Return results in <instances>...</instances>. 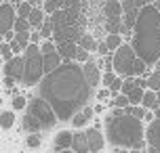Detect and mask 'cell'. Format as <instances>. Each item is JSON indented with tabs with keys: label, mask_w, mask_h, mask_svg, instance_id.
Segmentation results:
<instances>
[{
	"label": "cell",
	"mask_w": 160,
	"mask_h": 153,
	"mask_svg": "<svg viewBox=\"0 0 160 153\" xmlns=\"http://www.w3.org/2000/svg\"><path fill=\"white\" fill-rule=\"evenodd\" d=\"M4 76L13 80H23V57H13L4 63Z\"/></svg>",
	"instance_id": "8fae6325"
},
{
	"label": "cell",
	"mask_w": 160,
	"mask_h": 153,
	"mask_svg": "<svg viewBox=\"0 0 160 153\" xmlns=\"http://www.w3.org/2000/svg\"><path fill=\"white\" fill-rule=\"evenodd\" d=\"M40 143H42V134H40V132H36V134H28V138H25V145L30 147V149H38Z\"/></svg>",
	"instance_id": "4dcf8cb0"
},
{
	"label": "cell",
	"mask_w": 160,
	"mask_h": 153,
	"mask_svg": "<svg viewBox=\"0 0 160 153\" xmlns=\"http://www.w3.org/2000/svg\"><path fill=\"white\" fill-rule=\"evenodd\" d=\"M156 67H158V72H160V61H158V63H156Z\"/></svg>",
	"instance_id": "bcb514c9"
},
{
	"label": "cell",
	"mask_w": 160,
	"mask_h": 153,
	"mask_svg": "<svg viewBox=\"0 0 160 153\" xmlns=\"http://www.w3.org/2000/svg\"><path fill=\"white\" fill-rule=\"evenodd\" d=\"M143 92H145L143 88H133V90L127 95L128 105H131V107H139V105H141V99H143Z\"/></svg>",
	"instance_id": "484cf974"
},
{
	"label": "cell",
	"mask_w": 160,
	"mask_h": 153,
	"mask_svg": "<svg viewBox=\"0 0 160 153\" xmlns=\"http://www.w3.org/2000/svg\"><path fill=\"white\" fill-rule=\"evenodd\" d=\"M141 107H143L145 111H150V109H158V97H156V92L154 90H145L143 92V99H141Z\"/></svg>",
	"instance_id": "44dd1931"
},
{
	"label": "cell",
	"mask_w": 160,
	"mask_h": 153,
	"mask_svg": "<svg viewBox=\"0 0 160 153\" xmlns=\"http://www.w3.org/2000/svg\"><path fill=\"white\" fill-rule=\"evenodd\" d=\"M97 97H99V99H108V97H110V90H101Z\"/></svg>",
	"instance_id": "ab89813d"
},
{
	"label": "cell",
	"mask_w": 160,
	"mask_h": 153,
	"mask_svg": "<svg viewBox=\"0 0 160 153\" xmlns=\"http://www.w3.org/2000/svg\"><path fill=\"white\" fill-rule=\"evenodd\" d=\"M112 105H114V109H127L128 107V99L124 97V95H116V97H112Z\"/></svg>",
	"instance_id": "d6a6232c"
},
{
	"label": "cell",
	"mask_w": 160,
	"mask_h": 153,
	"mask_svg": "<svg viewBox=\"0 0 160 153\" xmlns=\"http://www.w3.org/2000/svg\"><path fill=\"white\" fill-rule=\"evenodd\" d=\"M57 153H74L72 149H65V151H57Z\"/></svg>",
	"instance_id": "b9f144b4"
},
{
	"label": "cell",
	"mask_w": 160,
	"mask_h": 153,
	"mask_svg": "<svg viewBox=\"0 0 160 153\" xmlns=\"http://www.w3.org/2000/svg\"><path fill=\"white\" fill-rule=\"evenodd\" d=\"M13 124H15V111H13V109L0 111V128L2 130H11Z\"/></svg>",
	"instance_id": "7402d4cb"
},
{
	"label": "cell",
	"mask_w": 160,
	"mask_h": 153,
	"mask_svg": "<svg viewBox=\"0 0 160 153\" xmlns=\"http://www.w3.org/2000/svg\"><path fill=\"white\" fill-rule=\"evenodd\" d=\"M145 72H148V65H145L141 59H137V61H135V67H133V78H143Z\"/></svg>",
	"instance_id": "1f68e13d"
},
{
	"label": "cell",
	"mask_w": 160,
	"mask_h": 153,
	"mask_svg": "<svg viewBox=\"0 0 160 153\" xmlns=\"http://www.w3.org/2000/svg\"><path fill=\"white\" fill-rule=\"evenodd\" d=\"M93 113H95V109H93V107H88V105L82 109V111H78V113L72 118L74 128H84V126H87V122L93 118Z\"/></svg>",
	"instance_id": "2e32d148"
},
{
	"label": "cell",
	"mask_w": 160,
	"mask_h": 153,
	"mask_svg": "<svg viewBox=\"0 0 160 153\" xmlns=\"http://www.w3.org/2000/svg\"><path fill=\"white\" fill-rule=\"evenodd\" d=\"M0 4H2V2H0Z\"/></svg>",
	"instance_id": "c3c4849f"
},
{
	"label": "cell",
	"mask_w": 160,
	"mask_h": 153,
	"mask_svg": "<svg viewBox=\"0 0 160 153\" xmlns=\"http://www.w3.org/2000/svg\"><path fill=\"white\" fill-rule=\"evenodd\" d=\"M116 153H131V151H127V149H118Z\"/></svg>",
	"instance_id": "7bdbcfd3"
},
{
	"label": "cell",
	"mask_w": 160,
	"mask_h": 153,
	"mask_svg": "<svg viewBox=\"0 0 160 153\" xmlns=\"http://www.w3.org/2000/svg\"><path fill=\"white\" fill-rule=\"evenodd\" d=\"M61 57L57 55V53H51V55H44L42 57V67H44V76H48V73H53L55 69H59L61 67Z\"/></svg>",
	"instance_id": "9a60e30c"
},
{
	"label": "cell",
	"mask_w": 160,
	"mask_h": 153,
	"mask_svg": "<svg viewBox=\"0 0 160 153\" xmlns=\"http://www.w3.org/2000/svg\"><path fill=\"white\" fill-rule=\"evenodd\" d=\"M15 42H17V46H19L21 50H25L28 46H30V32L15 34Z\"/></svg>",
	"instance_id": "f546056e"
},
{
	"label": "cell",
	"mask_w": 160,
	"mask_h": 153,
	"mask_svg": "<svg viewBox=\"0 0 160 153\" xmlns=\"http://www.w3.org/2000/svg\"><path fill=\"white\" fill-rule=\"evenodd\" d=\"M82 73H84V78H87V84L91 88H97L99 84H101V78H103V73H101V67L97 63L95 59H88L87 63L82 65Z\"/></svg>",
	"instance_id": "9c48e42d"
},
{
	"label": "cell",
	"mask_w": 160,
	"mask_h": 153,
	"mask_svg": "<svg viewBox=\"0 0 160 153\" xmlns=\"http://www.w3.org/2000/svg\"><path fill=\"white\" fill-rule=\"evenodd\" d=\"M78 44V49H84L87 53H93V50H97V42L93 36H88V34H82L80 36V40L76 42Z\"/></svg>",
	"instance_id": "cb8c5ba5"
},
{
	"label": "cell",
	"mask_w": 160,
	"mask_h": 153,
	"mask_svg": "<svg viewBox=\"0 0 160 153\" xmlns=\"http://www.w3.org/2000/svg\"><path fill=\"white\" fill-rule=\"evenodd\" d=\"M154 7H156V8H158V11H160V2H154Z\"/></svg>",
	"instance_id": "ee69618b"
},
{
	"label": "cell",
	"mask_w": 160,
	"mask_h": 153,
	"mask_svg": "<svg viewBox=\"0 0 160 153\" xmlns=\"http://www.w3.org/2000/svg\"><path fill=\"white\" fill-rule=\"evenodd\" d=\"M148 4V0H127L122 2V23L128 32L135 27L137 23V17H139V11Z\"/></svg>",
	"instance_id": "52a82bcc"
},
{
	"label": "cell",
	"mask_w": 160,
	"mask_h": 153,
	"mask_svg": "<svg viewBox=\"0 0 160 153\" xmlns=\"http://www.w3.org/2000/svg\"><path fill=\"white\" fill-rule=\"evenodd\" d=\"M38 49H40V55L44 57V55H51V53H57V44L53 40H42L38 44Z\"/></svg>",
	"instance_id": "4316f807"
},
{
	"label": "cell",
	"mask_w": 160,
	"mask_h": 153,
	"mask_svg": "<svg viewBox=\"0 0 160 153\" xmlns=\"http://www.w3.org/2000/svg\"><path fill=\"white\" fill-rule=\"evenodd\" d=\"M84 137H87V145H88V153H101L105 145L103 132H99L97 128H87L84 130Z\"/></svg>",
	"instance_id": "30bf717a"
},
{
	"label": "cell",
	"mask_w": 160,
	"mask_h": 153,
	"mask_svg": "<svg viewBox=\"0 0 160 153\" xmlns=\"http://www.w3.org/2000/svg\"><path fill=\"white\" fill-rule=\"evenodd\" d=\"M114 78H116V76H114V72H110V73H103V78H101V82H103L105 86L110 88V84L114 82Z\"/></svg>",
	"instance_id": "74e56055"
},
{
	"label": "cell",
	"mask_w": 160,
	"mask_h": 153,
	"mask_svg": "<svg viewBox=\"0 0 160 153\" xmlns=\"http://www.w3.org/2000/svg\"><path fill=\"white\" fill-rule=\"evenodd\" d=\"M131 49L148 67L160 61V11L154 7V2H148L139 11Z\"/></svg>",
	"instance_id": "7a4b0ae2"
},
{
	"label": "cell",
	"mask_w": 160,
	"mask_h": 153,
	"mask_svg": "<svg viewBox=\"0 0 160 153\" xmlns=\"http://www.w3.org/2000/svg\"><path fill=\"white\" fill-rule=\"evenodd\" d=\"M28 107V101H25V97H21V95H15L13 97V111H21V109H25Z\"/></svg>",
	"instance_id": "836d02e7"
},
{
	"label": "cell",
	"mask_w": 160,
	"mask_h": 153,
	"mask_svg": "<svg viewBox=\"0 0 160 153\" xmlns=\"http://www.w3.org/2000/svg\"><path fill=\"white\" fill-rule=\"evenodd\" d=\"M15 19H17L15 4H11V2H2V4H0V36H4L7 32L13 30Z\"/></svg>",
	"instance_id": "ba28073f"
},
{
	"label": "cell",
	"mask_w": 160,
	"mask_h": 153,
	"mask_svg": "<svg viewBox=\"0 0 160 153\" xmlns=\"http://www.w3.org/2000/svg\"><path fill=\"white\" fill-rule=\"evenodd\" d=\"M72 137H74V132H68V130L57 132V137H55V151L72 149Z\"/></svg>",
	"instance_id": "e0dca14e"
},
{
	"label": "cell",
	"mask_w": 160,
	"mask_h": 153,
	"mask_svg": "<svg viewBox=\"0 0 160 153\" xmlns=\"http://www.w3.org/2000/svg\"><path fill=\"white\" fill-rule=\"evenodd\" d=\"M72 151L74 153H88V145H87V137H84V132H74V137H72Z\"/></svg>",
	"instance_id": "d6986e66"
},
{
	"label": "cell",
	"mask_w": 160,
	"mask_h": 153,
	"mask_svg": "<svg viewBox=\"0 0 160 153\" xmlns=\"http://www.w3.org/2000/svg\"><path fill=\"white\" fill-rule=\"evenodd\" d=\"M30 21L28 19H15V25H13V32L15 34H23V32H30Z\"/></svg>",
	"instance_id": "f1b7e54d"
},
{
	"label": "cell",
	"mask_w": 160,
	"mask_h": 153,
	"mask_svg": "<svg viewBox=\"0 0 160 153\" xmlns=\"http://www.w3.org/2000/svg\"><path fill=\"white\" fill-rule=\"evenodd\" d=\"M103 15H105V21L122 19V2H116V0L103 2Z\"/></svg>",
	"instance_id": "5bb4252c"
},
{
	"label": "cell",
	"mask_w": 160,
	"mask_h": 153,
	"mask_svg": "<svg viewBox=\"0 0 160 153\" xmlns=\"http://www.w3.org/2000/svg\"><path fill=\"white\" fill-rule=\"evenodd\" d=\"M88 59H91V53H87L84 49H78V53H76V61H78V65H80V63L84 65Z\"/></svg>",
	"instance_id": "d590c367"
},
{
	"label": "cell",
	"mask_w": 160,
	"mask_h": 153,
	"mask_svg": "<svg viewBox=\"0 0 160 153\" xmlns=\"http://www.w3.org/2000/svg\"><path fill=\"white\" fill-rule=\"evenodd\" d=\"M103 42H105V46H108V50H110L112 55L122 46V44H124V42H122V36H118V34H108Z\"/></svg>",
	"instance_id": "603a6c76"
},
{
	"label": "cell",
	"mask_w": 160,
	"mask_h": 153,
	"mask_svg": "<svg viewBox=\"0 0 160 153\" xmlns=\"http://www.w3.org/2000/svg\"><path fill=\"white\" fill-rule=\"evenodd\" d=\"M76 53H78V44L76 42H61V44H57V55L61 57L63 63H74L76 61Z\"/></svg>",
	"instance_id": "4fadbf2b"
},
{
	"label": "cell",
	"mask_w": 160,
	"mask_h": 153,
	"mask_svg": "<svg viewBox=\"0 0 160 153\" xmlns=\"http://www.w3.org/2000/svg\"><path fill=\"white\" fill-rule=\"evenodd\" d=\"M44 11H42V4H36L34 2V11L30 13V17H28V21H30V27H34V30H40V25H42V21H44Z\"/></svg>",
	"instance_id": "ac0fdd59"
},
{
	"label": "cell",
	"mask_w": 160,
	"mask_h": 153,
	"mask_svg": "<svg viewBox=\"0 0 160 153\" xmlns=\"http://www.w3.org/2000/svg\"><path fill=\"white\" fill-rule=\"evenodd\" d=\"M131 153H143V151H137V149H135V151H131Z\"/></svg>",
	"instance_id": "7dc6e473"
},
{
	"label": "cell",
	"mask_w": 160,
	"mask_h": 153,
	"mask_svg": "<svg viewBox=\"0 0 160 153\" xmlns=\"http://www.w3.org/2000/svg\"><path fill=\"white\" fill-rule=\"evenodd\" d=\"M156 97H158V105H160V92H156Z\"/></svg>",
	"instance_id": "f6af8a7d"
},
{
	"label": "cell",
	"mask_w": 160,
	"mask_h": 153,
	"mask_svg": "<svg viewBox=\"0 0 160 153\" xmlns=\"http://www.w3.org/2000/svg\"><path fill=\"white\" fill-rule=\"evenodd\" d=\"M91 92L93 88L87 84L78 63H61L59 69L44 76L38 84V97L51 105L61 122H72L74 115L87 107Z\"/></svg>",
	"instance_id": "6da1fadb"
},
{
	"label": "cell",
	"mask_w": 160,
	"mask_h": 153,
	"mask_svg": "<svg viewBox=\"0 0 160 153\" xmlns=\"http://www.w3.org/2000/svg\"><path fill=\"white\" fill-rule=\"evenodd\" d=\"M4 86H7V88L11 90L13 86H15V80H13V78H7V76H4Z\"/></svg>",
	"instance_id": "f35d334b"
},
{
	"label": "cell",
	"mask_w": 160,
	"mask_h": 153,
	"mask_svg": "<svg viewBox=\"0 0 160 153\" xmlns=\"http://www.w3.org/2000/svg\"><path fill=\"white\" fill-rule=\"evenodd\" d=\"M21 124H23V130H25V132H30V134H36V132H40V130H42L40 122L34 118L32 113H28V111H25L23 122H21Z\"/></svg>",
	"instance_id": "ffe728a7"
},
{
	"label": "cell",
	"mask_w": 160,
	"mask_h": 153,
	"mask_svg": "<svg viewBox=\"0 0 160 153\" xmlns=\"http://www.w3.org/2000/svg\"><path fill=\"white\" fill-rule=\"evenodd\" d=\"M105 138L114 147H124L131 151H141L145 145L143 124L133 115H108L103 122Z\"/></svg>",
	"instance_id": "3957f363"
},
{
	"label": "cell",
	"mask_w": 160,
	"mask_h": 153,
	"mask_svg": "<svg viewBox=\"0 0 160 153\" xmlns=\"http://www.w3.org/2000/svg\"><path fill=\"white\" fill-rule=\"evenodd\" d=\"M135 61H137V55L135 50L131 49V44H122L116 53H114V63H112V69L116 72L118 78L122 80H128L133 78V67H135Z\"/></svg>",
	"instance_id": "5b68a950"
},
{
	"label": "cell",
	"mask_w": 160,
	"mask_h": 153,
	"mask_svg": "<svg viewBox=\"0 0 160 153\" xmlns=\"http://www.w3.org/2000/svg\"><path fill=\"white\" fill-rule=\"evenodd\" d=\"M148 90H154V92H160V72H156L148 78Z\"/></svg>",
	"instance_id": "83f0119b"
},
{
	"label": "cell",
	"mask_w": 160,
	"mask_h": 153,
	"mask_svg": "<svg viewBox=\"0 0 160 153\" xmlns=\"http://www.w3.org/2000/svg\"><path fill=\"white\" fill-rule=\"evenodd\" d=\"M154 115H156V120H160V105H158V109L154 111Z\"/></svg>",
	"instance_id": "60d3db41"
},
{
	"label": "cell",
	"mask_w": 160,
	"mask_h": 153,
	"mask_svg": "<svg viewBox=\"0 0 160 153\" xmlns=\"http://www.w3.org/2000/svg\"><path fill=\"white\" fill-rule=\"evenodd\" d=\"M97 55L101 57V59L110 55V50H108V46H105V42H97Z\"/></svg>",
	"instance_id": "8d00e7d4"
},
{
	"label": "cell",
	"mask_w": 160,
	"mask_h": 153,
	"mask_svg": "<svg viewBox=\"0 0 160 153\" xmlns=\"http://www.w3.org/2000/svg\"><path fill=\"white\" fill-rule=\"evenodd\" d=\"M44 78V67H42V55L36 44H30L23 50V86H38Z\"/></svg>",
	"instance_id": "277c9868"
},
{
	"label": "cell",
	"mask_w": 160,
	"mask_h": 153,
	"mask_svg": "<svg viewBox=\"0 0 160 153\" xmlns=\"http://www.w3.org/2000/svg\"><path fill=\"white\" fill-rule=\"evenodd\" d=\"M25 111L32 113L34 118L40 122V126H42V128H53L57 122H59V120H57V115H55V111L51 109V105H48L44 99H40V97L32 99L30 105L25 107Z\"/></svg>",
	"instance_id": "8992f818"
},
{
	"label": "cell",
	"mask_w": 160,
	"mask_h": 153,
	"mask_svg": "<svg viewBox=\"0 0 160 153\" xmlns=\"http://www.w3.org/2000/svg\"><path fill=\"white\" fill-rule=\"evenodd\" d=\"M32 11H34V2H17L15 4L17 19H28Z\"/></svg>",
	"instance_id": "d4e9b609"
},
{
	"label": "cell",
	"mask_w": 160,
	"mask_h": 153,
	"mask_svg": "<svg viewBox=\"0 0 160 153\" xmlns=\"http://www.w3.org/2000/svg\"><path fill=\"white\" fill-rule=\"evenodd\" d=\"M148 145H150V153H160V120H154L148 126Z\"/></svg>",
	"instance_id": "7c38bea8"
},
{
	"label": "cell",
	"mask_w": 160,
	"mask_h": 153,
	"mask_svg": "<svg viewBox=\"0 0 160 153\" xmlns=\"http://www.w3.org/2000/svg\"><path fill=\"white\" fill-rule=\"evenodd\" d=\"M0 53H2V57H4V61H11L13 59V50H11V44H7V42H2L0 44Z\"/></svg>",
	"instance_id": "e575fe53"
}]
</instances>
